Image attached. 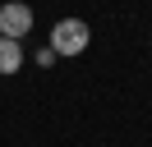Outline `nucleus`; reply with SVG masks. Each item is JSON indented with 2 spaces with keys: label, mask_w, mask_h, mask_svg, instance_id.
Listing matches in <instances>:
<instances>
[{
  "label": "nucleus",
  "mask_w": 152,
  "mask_h": 147,
  "mask_svg": "<svg viewBox=\"0 0 152 147\" xmlns=\"http://www.w3.org/2000/svg\"><path fill=\"white\" fill-rule=\"evenodd\" d=\"M88 23L83 18H60L56 28H51V51L56 55H83L88 51Z\"/></svg>",
  "instance_id": "obj_1"
},
{
  "label": "nucleus",
  "mask_w": 152,
  "mask_h": 147,
  "mask_svg": "<svg viewBox=\"0 0 152 147\" xmlns=\"http://www.w3.org/2000/svg\"><path fill=\"white\" fill-rule=\"evenodd\" d=\"M32 32V9L23 0H10V5H0V37H10V41H23Z\"/></svg>",
  "instance_id": "obj_2"
},
{
  "label": "nucleus",
  "mask_w": 152,
  "mask_h": 147,
  "mask_svg": "<svg viewBox=\"0 0 152 147\" xmlns=\"http://www.w3.org/2000/svg\"><path fill=\"white\" fill-rule=\"evenodd\" d=\"M23 69V41L0 37V74H19Z\"/></svg>",
  "instance_id": "obj_3"
}]
</instances>
